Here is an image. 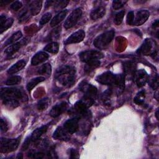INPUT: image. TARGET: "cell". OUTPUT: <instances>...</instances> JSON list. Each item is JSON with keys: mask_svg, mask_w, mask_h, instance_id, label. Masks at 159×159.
I'll return each mask as SVG.
<instances>
[{"mask_svg": "<svg viewBox=\"0 0 159 159\" xmlns=\"http://www.w3.org/2000/svg\"><path fill=\"white\" fill-rule=\"evenodd\" d=\"M75 69L73 67L63 65L57 70L55 77L61 85L70 87L75 81Z\"/></svg>", "mask_w": 159, "mask_h": 159, "instance_id": "1", "label": "cell"}, {"mask_svg": "<svg viewBox=\"0 0 159 159\" xmlns=\"http://www.w3.org/2000/svg\"><path fill=\"white\" fill-rule=\"evenodd\" d=\"M1 98L4 99H14L24 101L27 99L25 93L17 88H2L1 89Z\"/></svg>", "mask_w": 159, "mask_h": 159, "instance_id": "2", "label": "cell"}, {"mask_svg": "<svg viewBox=\"0 0 159 159\" xmlns=\"http://www.w3.org/2000/svg\"><path fill=\"white\" fill-rule=\"evenodd\" d=\"M115 35V32L113 30H108L104 33L98 35L94 40V45L99 48L102 49L106 48L109 45V43L112 40Z\"/></svg>", "mask_w": 159, "mask_h": 159, "instance_id": "3", "label": "cell"}, {"mask_svg": "<svg viewBox=\"0 0 159 159\" xmlns=\"http://www.w3.org/2000/svg\"><path fill=\"white\" fill-rule=\"evenodd\" d=\"M20 138L6 139L1 138L0 149L1 153H9L16 150L19 147Z\"/></svg>", "mask_w": 159, "mask_h": 159, "instance_id": "4", "label": "cell"}, {"mask_svg": "<svg viewBox=\"0 0 159 159\" xmlns=\"http://www.w3.org/2000/svg\"><path fill=\"white\" fill-rule=\"evenodd\" d=\"M138 52L145 55H155L157 54V46L155 42L151 39H146L142 46L139 48Z\"/></svg>", "mask_w": 159, "mask_h": 159, "instance_id": "5", "label": "cell"}, {"mask_svg": "<svg viewBox=\"0 0 159 159\" xmlns=\"http://www.w3.org/2000/svg\"><path fill=\"white\" fill-rule=\"evenodd\" d=\"M103 57V53L98 50H88L79 54L80 60L84 63H88L94 60H99Z\"/></svg>", "mask_w": 159, "mask_h": 159, "instance_id": "6", "label": "cell"}, {"mask_svg": "<svg viewBox=\"0 0 159 159\" xmlns=\"http://www.w3.org/2000/svg\"><path fill=\"white\" fill-rule=\"evenodd\" d=\"M82 15V10L81 8H76L74 9L71 14L66 18L64 23L65 29H70L76 25L77 22L80 20Z\"/></svg>", "mask_w": 159, "mask_h": 159, "instance_id": "7", "label": "cell"}, {"mask_svg": "<svg viewBox=\"0 0 159 159\" xmlns=\"http://www.w3.org/2000/svg\"><path fill=\"white\" fill-rule=\"evenodd\" d=\"M116 75H114L111 72L106 71L98 75L96 80V81L104 85H115Z\"/></svg>", "mask_w": 159, "mask_h": 159, "instance_id": "8", "label": "cell"}, {"mask_svg": "<svg viewBox=\"0 0 159 159\" xmlns=\"http://www.w3.org/2000/svg\"><path fill=\"white\" fill-rule=\"evenodd\" d=\"M63 128L69 134H74L79 129V118L75 117L67 120L63 124Z\"/></svg>", "mask_w": 159, "mask_h": 159, "instance_id": "9", "label": "cell"}, {"mask_svg": "<svg viewBox=\"0 0 159 159\" xmlns=\"http://www.w3.org/2000/svg\"><path fill=\"white\" fill-rule=\"evenodd\" d=\"M134 78L137 86L139 87H142L148 81L149 76L144 70L141 69L135 72Z\"/></svg>", "mask_w": 159, "mask_h": 159, "instance_id": "10", "label": "cell"}, {"mask_svg": "<svg viewBox=\"0 0 159 159\" xmlns=\"http://www.w3.org/2000/svg\"><path fill=\"white\" fill-rule=\"evenodd\" d=\"M84 37H85L84 31L83 30H79L75 32V33L72 34L70 37H68L64 42V43L65 45H68L71 43H80L83 40Z\"/></svg>", "mask_w": 159, "mask_h": 159, "instance_id": "11", "label": "cell"}, {"mask_svg": "<svg viewBox=\"0 0 159 159\" xmlns=\"http://www.w3.org/2000/svg\"><path fill=\"white\" fill-rule=\"evenodd\" d=\"M150 16V12L148 10L143 9L137 12L136 16L134 20V24L135 25H141L144 24Z\"/></svg>", "mask_w": 159, "mask_h": 159, "instance_id": "12", "label": "cell"}, {"mask_svg": "<svg viewBox=\"0 0 159 159\" xmlns=\"http://www.w3.org/2000/svg\"><path fill=\"white\" fill-rule=\"evenodd\" d=\"M67 108L66 102H60L55 105L50 111V115L53 117H57L61 115Z\"/></svg>", "mask_w": 159, "mask_h": 159, "instance_id": "13", "label": "cell"}, {"mask_svg": "<svg viewBox=\"0 0 159 159\" xmlns=\"http://www.w3.org/2000/svg\"><path fill=\"white\" fill-rule=\"evenodd\" d=\"M88 106L82 101H80L78 102L71 109V112L73 114H75L77 116H84L87 112Z\"/></svg>", "mask_w": 159, "mask_h": 159, "instance_id": "14", "label": "cell"}, {"mask_svg": "<svg viewBox=\"0 0 159 159\" xmlns=\"http://www.w3.org/2000/svg\"><path fill=\"white\" fill-rule=\"evenodd\" d=\"M27 43V42H26V39H24V40H22L20 42L12 43L5 50L4 53H6L7 55H12L16 52H17L23 45H24Z\"/></svg>", "mask_w": 159, "mask_h": 159, "instance_id": "15", "label": "cell"}, {"mask_svg": "<svg viewBox=\"0 0 159 159\" xmlns=\"http://www.w3.org/2000/svg\"><path fill=\"white\" fill-rule=\"evenodd\" d=\"M48 58V55L45 52H39L33 56L31 60V64L32 65H39Z\"/></svg>", "mask_w": 159, "mask_h": 159, "instance_id": "16", "label": "cell"}, {"mask_svg": "<svg viewBox=\"0 0 159 159\" xmlns=\"http://www.w3.org/2000/svg\"><path fill=\"white\" fill-rule=\"evenodd\" d=\"M69 134L64 129L63 127H58L53 132V138L55 140H68L70 139Z\"/></svg>", "mask_w": 159, "mask_h": 159, "instance_id": "17", "label": "cell"}, {"mask_svg": "<svg viewBox=\"0 0 159 159\" xmlns=\"http://www.w3.org/2000/svg\"><path fill=\"white\" fill-rule=\"evenodd\" d=\"M26 65V61L24 60H20L14 64L7 70V73L9 75H13L20 71Z\"/></svg>", "mask_w": 159, "mask_h": 159, "instance_id": "18", "label": "cell"}, {"mask_svg": "<svg viewBox=\"0 0 159 159\" xmlns=\"http://www.w3.org/2000/svg\"><path fill=\"white\" fill-rule=\"evenodd\" d=\"M106 14V9L103 6H99L95 8L91 12V18L94 20H98L99 19L102 18Z\"/></svg>", "mask_w": 159, "mask_h": 159, "instance_id": "19", "label": "cell"}, {"mask_svg": "<svg viewBox=\"0 0 159 159\" xmlns=\"http://www.w3.org/2000/svg\"><path fill=\"white\" fill-rule=\"evenodd\" d=\"M42 1L39 0L33 1L30 4V12L32 16L37 15L42 8Z\"/></svg>", "mask_w": 159, "mask_h": 159, "instance_id": "20", "label": "cell"}, {"mask_svg": "<svg viewBox=\"0 0 159 159\" xmlns=\"http://www.w3.org/2000/svg\"><path fill=\"white\" fill-rule=\"evenodd\" d=\"M124 70L127 76H133L135 72L136 65L132 61H126L124 63Z\"/></svg>", "mask_w": 159, "mask_h": 159, "instance_id": "21", "label": "cell"}, {"mask_svg": "<svg viewBox=\"0 0 159 159\" xmlns=\"http://www.w3.org/2000/svg\"><path fill=\"white\" fill-rule=\"evenodd\" d=\"M47 129H48V125H42V127L35 129L32 133V135L30 137L31 140L35 141L37 139H39L42 135V134H43L44 133L46 132V131L47 130Z\"/></svg>", "mask_w": 159, "mask_h": 159, "instance_id": "22", "label": "cell"}, {"mask_svg": "<svg viewBox=\"0 0 159 159\" xmlns=\"http://www.w3.org/2000/svg\"><path fill=\"white\" fill-rule=\"evenodd\" d=\"M67 10H63L59 12L58 14H57L51 20L50 22V26L51 27H55L57 25H58L60 22H61L66 17L67 14Z\"/></svg>", "mask_w": 159, "mask_h": 159, "instance_id": "23", "label": "cell"}, {"mask_svg": "<svg viewBox=\"0 0 159 159\" xmlns=\"http://www.w3.org/2000/svg\"><path fill=\"white\" fill-rule=\"evenodd\" d=\"M100 64H101V62L99 60H94L90 61L88 63H86V65L84 66V70L86 73H91L96 68H98L100 65Z\"/></svg>", "mask_w": 159, "mask_h": 159, "instance_id": "24", "label": "cell"}, {"mask_svg": "<svg viewBox=\"0 0 159 159\" xmlns=\"http://www.w3.org/2000/svg\"><path fill=\"white\" fill-rule=\"evenodd\" d=\"M52 71V66L50 64L47 63L43 65H42L41 66H40L38 68L37 72L40 75H45L47 76H48L50 75Z\"/></svg>", "mask_w": 159, "mask_h": 159, "instance_id": "25", "label": "cell"}, {"mask_svg": "<svg viewBox=\"0 0 159 159\" xmlns=\"http://www.w3.org/2000/svg\"><path fill=\"white\" fill-rule=\"evenodd\" d=\"M45 80V78L43 76H39V77L32 79L30 81L28 82L27 84V89L29 91H31L39 83Z\"/></svg>", "mask_w": 159, "mask_h": 159, "instance_id": "26", "label": "cell"}, {"mask_svg": "<svg viewBox=\"0 0 159 159\" xmlns=\"http://www.w3.org/2000/svg\"><path fill=\"white\" fill-rule=\"evenodd\" d=\"M46 52H48L51 53L56 54L58 53L59 50V44L56 42H52L47 44L43 48Z\"/></svg>", "mask_w": 159, "mask_h": 159, "instance_id": "27", "label": "cell"}, {"mask_svg": "<svg viewBox=\"0 0 159 159\" xmlns=\"http://www.w3.org/2000/svg\"><path fill=\"white\" fill-rule=\"evenodd\" d=\"M22 32L20 30L17 31L10 38H9L6 40V42L4 43V45H11V44L14 43V42H16V41L19 40L22 37Z\"/></svg>", "mask_w": 159, "mask_h": 159, "instance_id": "28", "label": "cell"}, {"mask_svg": "<svg viewBox=\"0 0 159 159\" xmlns=\"http://www.w3.org/2000/svg\"><path fill=\"white\" fill-rule=\"evenodd\" d=\"M50 102V99L48 98H45L40 101H39L37 103V109L39 111H44L49 106Z\"/></svg>", "mask_w": 159, "mask_h": 159, "instance_id": "29", "label": "cell"}, {"mask_svg": "<svg viewBox=\"0 0 159 159\" xmlns=\"http://www.w3.org/2000/svg\"><path fill=\"white\" fill-rule=\"evenodd\" d=\"M14 22V19L12 18L6 19L4 22L0 24V33L2 34L9 27H11Z\"/></svg>", "mask_w": 159, "mask_h": 159, "instance_id": "30", "label": "cell"}, {"mask_svg": "<svg viewBox=\"0 0 159 159\" xmlns=\"http://www.w3.org/2000/svg\"><path fill=\"white\" fill-rule=\"evenodd\" d=\"M145 98V91H140L137 94L135 97L134 98V101L135 104L138 105H142L144 103Z\"/></svg>", "mask_w": 159, "mask_h": 159, "instance_id": "31", "label": "cell"}, {"mask_svg": "<svg viewBox=\"0 0 159 159\" xmlns=\"http://www.w3.org/2000/svg\"><path fill=\"white\" fill-rule=\"evenodd\" d=\"M124 78H125V76L122 74L116 75L115 85H116L117 88L121 90L124 89V83H125Z\"/></svg>", "mask_w": 159, "mask_h": 159, "instance_id": "32", "label": "cell"}, {"mask_svg": "<svg viewBox=\"0 0 159 159\" xmlns=\"http://www.w3.org/2000/svg\"><path fill=\"white\" fill-rule=\"evenodd\" d=\"M4 104L9 109L16 108L19 105V101L14 99H4L3 100Z\"/></svg>", "mask_w": 159, "mask_h": 159, "instance_id": "33", "label": "cell"}, {"mask_svg": "<svg viewBox=\"0 0 159 159\" xmlns=\"http://www.w3.org/2000/svg\"><path fill=\"white\" fill-rule=\"evenodd\" d=\"M60 33H61V27L58 26L51 32L50 34L49 35V39H50V40L58 39L60 36Z\"/></svg>", "mask_w": 159, "mask_h": 159, "instance_id": "34", "label": "cell"}, {"mask_svg": "<svg viewBox=\"0 0 159 159\" xmlns=\"http://www.w3.org/2000/svg\"><path fill=\"white\" fill-rule=\"evenodd\" d=\"M20 81L21 77L20 76H12L6 80V84L7 86H12L18 84L20 82Z\"/></svg>", "mask_w": 159, "mask_h": 159, "instance_id": "35", "label": "cell"}, {"mask_svg": "<svg viewBox=\"0 0 159 159\" xmlns=\"http://www.w3.org/2000/svg\"><path fill=\"white\" fill-rule=\"evenodd\" d=\"M124 14H125L124 11H121L116 14L114 20V22L116 25H119L122 23L123 20V18L124 17Z\"/></svg>", "mask_w": 159, "mask_h": 159, "instance_id": "36", "label": "cell"}, {"mask_svg": "<svg viewBox=\"0 0 159 159\" xmlns=\"http://www.w3.org/2000/svg\"><path fill=\"white\" fill-rule=\"evenodd\" d=\"M148 83L150 86L153 89V90H155L158 87V75H155L154 77H152L151 78H148Z\"/></svg>", "mask_w": 159, "mask_h": 159, "instance_id": "37", "label": "cell"}, {"mask_svg": "<svg viewBox=\"0 0 159 159\" xmlns=\"http://www.w3.org/2000/svg\"><path fill=\"white\" fill-rule=\"evenodd\" d=\"M69 1H54V3L53 5L54 6V7L57 11L64 8L68 4Z\"/></svg>", "mask_w": 159, "mask_h": 159, "instance_id": "38", "label": "cell"}, {"mask_svg": "<svg viewBox=\"0 0 159 159\" xmlns=\"http://www.w3.org/2000/svg\"><path fill=\"white\" fill-rule=\"evenodd\" d=\"M127 2V1H119L114 0L112 1V8L114 9L117 10L122 8Z\"/></svg>", "mask_w": 159, "mask_h": 159, "instance_id": "39", "label": "cell"}, {"mask_svg": "<svg viewBox=\"0 0 159 159\" xmlns=\"http://www.w3.org/2000/svg\"><path fill=\"white\" fill-rule=\"evenodd\" d=\"M51 17H52L51 13L47 12V13L44 14L39 21V24L40 25H43L47 24L48 22H49Z\"/></svg>", "mask_w": 159, "mask_h": 159, "instance_id": "40", "label": "cell"}, {"mask_svg": "<svg viewBox=\"0 0 159 159\" xmlns=\"http://www.w3.org/2000/svg\"><path fill=\"white\" fill-rule=\"evenodd\" d=\"M22 4L20 1H16L11 4L10 7L13 11H17L22 7Z\"/></svg>", "mask_w": 159, "mask_h": 159, "instance_id": "41", "label": "cell"}, {"mask_svg": "<svg viewBox=\"0 0 159 159\" xmlns=\"http://www.w3.org/2000/svg\"><path fill=\"white\" fill-rule=\"evenodd\" d=\"M134 14L133 11H129L127 15L126 22L128 25H132L134 24Z\"/></svg>", "mask_w": 159, "mask_h": 159, "instance_id": "42", "label": "cell"}, {"mask_svg": "<svg viewBox=\"0 0 159 159\" xmlns=\"http://www.w3.org/2000/svg\"><path fill=\"white\" fill-rule=\"evenodd\" d=\"M8 129V124L7 122L3 119H1V130L2 132H5Z\"/></svg>", "mask_w": 159, "mask_h": 159, "instance_id": "43", "label": "cell"}, {"mask_svg": "<svg viewBox=\"0 0 159 159\" xmlns=\"http://www.w3.org/2000/svg\"><path fill=\"white\" fill-rule=\"evenodd\" d=\"M30 11H24L21 14H20V16L19 17V22H22V21H24L25 19H27L29 17V14H30ZM31 14V13H30Z\"/></svg>", "mask_w": 159, "mask_h": 159, "instance_id": "44", "label": "cell"}, {"mask_svg": "<svg viewBox=\"0 0 159 159\" xmlns=\"http://www.w3.org/2000/svg\"><path fill=\"white\" fill-rule=\"evenodd\" d=\"M70 158H76L79 157L78 152L74 148L70 149Z\"/></svg>", "mask_w": 159, "mask_h": 159, "instance_id": "45", "label": "cell"}, {"mask_svg": "<svg viewBox=\"0 0 159 159\" xmlns=\"http://www.w3.org/2000/svg\"><path fill=\"white\" fill-rule=\"evenodd\" d=\"M30 157L35 158H42L45 157V154L42 152H35L30 155Z\"/></svg>", "mask_w": 159, "mask_h": 159, "instance_id": "46", "label": "cell"}, {"mask_svg": "<svg viewBox=\"0 0 159 159\" xmlns=\"http://www.w3.org/2000/svg\"><path fill=\"white\" fill-rule=\"evenodd\" d=\"M30 142H32V140H31V139H30V137H29L27 138L26 140H25V141L24 142L23 145H22V150H26L27 148L29 147V145Z\"/></svg>", "mask_w": 159, "mask_h": 159, "instance_id": "47", "label": "cell"}, {"mask_svg": "<svg viewBox=\"0 0 159 159\" xmlns=\"http://www.w3.org/2000/svg\"><path fill=\"white\" fill-rule=\"evenodd\" d=\"M153 28H158V20H155V22L153 24Z\"/></svg>", "mask_w": 159, "mask_h": 159, "instance_id": "48", "label": "cell"}, {"mask_svg": "<svg viewBox=\"0 0 159 159\" xmlns=\"http://www.w3.org/2000/svg\"><path fill=\"white\" fill-rule=\"evenodd\" d=\"M158 110L156 112V113H155V116H156V117H157V119L158 120Z\"/></svg>", "mask_w": 159, "mask_h": 159, "instance_id": "49", "label": "cell"}, {"mask_svg": "<svg viewBox=\"0 0 159 159\" xmlns=\"http://www.w3.org/2000/svg\"><path fill=\"white\" fill-rule=\"evenodd\" d=\"M17 158H22V154H19V155L17 157Z\"/></svg>", "mask_w": 159, "mask_h": 159, "instance_id": "50", "label": "cell"}]
</instances>
